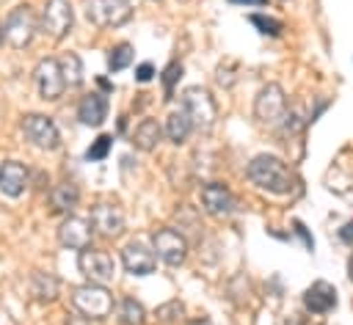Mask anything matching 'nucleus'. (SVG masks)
Segmentation results:
<instances>
[{
    "label": "nucleus",
    "mask_w": 353,
    "mask_h": 325,
    "mask_svg": "<svg viewBox=\"0 0 353 325\" xmlns=\"http://www.w3.org/2000/svg\"><path fill=\"white\" fill-rule=\"evenodd\" d=\"M110 146H113V135H99V138L88 146L85 160H88V162H99V160H105L108 151H110Z\"/></svg>",
    "instance_id": "bb28decb"
},
{
    "label": "nucleus",
    "mask_w": 353,
    "mask_h": 325,
    "mask_svg": "<svg viewBox=\"0 0 353 325\" xmlns=\"http://www.w3.org/2000/svg\"><path fill=\"white\" fill-rule=\"evenodd\" d=\"M179 77H182V63H179V61H171V63L163 69V91H165V99L174 96V85H176Z\"/></svg>",
    "instance_id": "c85d7f7f"
},
{
    "label": "nucleus",
    "mask_w": 353,
    "mask_h": 325,
    "mask_svg": "<svg viewBox=\"0 0 353 325\" xmlns=\"http://www.w3.org/2000/svg\"><path fill=\"white\" fill-rule=\"evenodd\" d=\"M163 129H165V138H168L171 143L182 146V143L190 138V132H193V121H190V116H188L185 110H174V113H168Z\"/></svg>",
    "instance_id": "aec40b11"
},
{
    "label": "nucleus",
    "mask_w": 353,
    "mask_h": 325,
    "mask_svg": "<svg viewBox=\"0 0 353 325\" xmlns=\"http://www.w3.org/2000/svg\"><path fill=\"white\" fill-rule=\"evenodd\" d=\"M303 308L309 314H328L336 308V289L328 281H314L303 292Z\"/></svg>",
    "instance_id": "dca6fc26"
},
{
    "label": "nucleus",
    "mask_w": 353,
    "mask_h": 325,
    "mask_svg": "<svg viewBox=\"0 0 353 325\" xmlns=\"http://www.w3.org/2000/svg\"><path fill=\"white\" fill-rule=\"evenodd\" d=\"M339 240L347 242V245H353V220H347V223L339 229Z\"/></svg>",
    "instance_id": "7c9ffc66"
},
{
    "label": "nucleus",
    "mask_w": 353,
    "mask_h": 325,
    "mask_svg": "<svg viewBox=\"0 0 353 325\" xmlns=\"http://www.w3.org/2000/svg\"><path fill=\"white\" fill-rule=\"evenodd\" d=\"M33 33H36V17L30 6L25 3V6L11 8V14L3 22V41L14 50H25L33 41Z\"/></svg>",
    "instance_id": "39448f33"
},
{
    "label": "nucleus",
    "mask_w": 353,
    "mask_h": 325,
    "mask_svg": "<svg viewBox=\"0 0 353 325\" xmlns=\"http://www.w3.org/2000/svg\"><path fill=\"white\" fill-rule=\"evenodd\" d=\"M28 185V168L17 160H6L0 165V193L8 198H19Z\"/></svg>",
    "instance_id": "a211bd4d"
},
{
    "label": "nucleus",
    "mask_w": 353,
    "mask_h": 325,
    "mask_svg": "<svg viewBox=\"0 0 353 325\" xmlns=\"http://www.w3.org/2000/svg\"><path fill=\"white\" fill-rule=\"evenodd\" d=\"M182 314H185V306H182V300H168V303H163V306H157V311H154V317L160 319V322H179L182 319Z\"/></svg>",
    "instance_id": "a878e982"
},
{
    "label": "nucleus",
    "mask_w": 353,
    "mask_h": 325,
    "mask_svg": "<svg viewBox=\"0 0 353 325\" xmlns=\"http://www.w3.org/2000/svg\"><path fill=\"white\" fill-rule=\"evenodd\" d=\"M152 77H154V66H152L149 61H143V63L135 66V80H138V83H149Z\"/></svg>",
    "instance_id": "c756f323"
},
{
    "label": "nucleus",
    "mask_w": 353,
    "mask_h": 325,
    "mask_svg": "<svg viewBox=\"0 0 353 325\" xmlns=\"http://www.w3.org/2000/svg\"><path fill=\"white\" fill-rule=\"evenodd\" d=\"M229 3H234V6H256V8H259V6H265L268 0H229Z\"/></svg>",
    "instance_id": "2f4dec72"
},
{
    "label": "nucleus",
    "mask_w": 353,
    "mask_h": 325,
    "mask_svg": "<svg viewBox=\"0 0 353 325\" xmlns=\"http://www.w3.org/2000/svg\"><path fill=\"white\" fill-rule=\"evenodd\" d=\"M188 325H212L207 317H199V319H193V322H188Z\"/></svg>",
    "instance_id": "473e14b6"
},
{
    "label": "nucleus",
    "mask_w": 353,
    "mask_h": 325,
    "mask_svg": "<svg viewBox=\"0 0 353 325\" xmlns=\"http://www.w3.org/2000/svg\"><path fill=\"white\" fill-rule=\"evenodd\" d=\"M30 295L41 303H52L58 297V278L50 273H33L30 275Z\"/></svg>",
    "instance_id": "4be33fe9"
},
{
    "label": "nucleus",
    "mask_w": 353,
    "mask_h": 325,
    "mask_svg": "<svg viewBox=\"0 0 353 325\" xmlns=\"http://www.w3.org/2000/svg\"><path fill=\"white\" fill-rule=\"evenodd\" d=\"M287 116H290V110H287V94H284V88L279 83L262 85L259 94H256V99H254V118L262 127H268V129H279V127L287 124Z\"/></svg>",
    "instance_id": "f03ea898"
},
{
    "label": "nucleus",
    "mask_w": 353,
    "mask_h": 325,
    "mask_svg": "<svg viewBox=\"0 0 353 325\" xmlns=\"http://www.w3.org/2000/svg\"><path fill=\"white\" fill-rule=\"evenodd\" d=\"M77 267L80 273L85 275V281L91 284H110L113 275H116V262L108 251H99V248H83L80 256H77Z\"/></svg>",
    "instance_id": "6e6552de"
},
{
    "label": "nucleus",
    "mask_w": 353,
    "mask_h": 325,
    "mask_svg": "<svg viewBox=\"0 0 353 325\" xmlns=\"http://www.w3.org/2000/svg\"><path fill=\"white\" fill-rule=\"evenodd\" d=\"M77 118L85 127H102L105 118H108V99H105V94H99V91L85 94L80 99V105H77Z\"/></svg>",
    "instance_id": "f3484780"
},
{
    "label": "nucleus",
    "mask_w": 353,
    "mask_h": 325,
    "mask_svg": "<svg viewBox=\"0 0 353 325\" xmlns=\"http://www.w3.org/2000/svg\"><path fill=\"white\" fill-rule=\"evenodd\" d=\"M121 264L132 275H149L157 267V253H154V248H146L143 242L132 240L121 248Z\"/></svg>",
    "instance_id": "4468645a"
},
{
    "label": "nucleus",
    "mask_w": 353,
    "mask_h": 325,
    "mask_svg": "<svg viewBox=\"0 0 353 325\" xmlns=\"http://www.w3.org/2000/svg\"><path fill=\"white\" fill-rule=\"evenodd\" d=\"M91 237H94V226H91V218H77V215H69L61 226H58V242L63 248H72V251H83L91 245Z\"/></svg>",
    "instance_id": "f8f14e48"
},
{
    "label": "nucleus",
    "mask_w": 353,
    "mask_h": 325,
    "mask_svg": "<svg viewBox=\"0 0 353 325\" xmlns=\"http://www.w3.org/2000/svg\"><path fill=\"white\" fill-rule=\"evenodd\" d=\"M152 248L157 259L165 262L168 267H179L188 259V240L174 229H157L152 234Z\"/></svg>",
    "instance_id": "9b49d317"
},
{
    "label": "nucleus",
    "mask_w": 353,
    "mask_h": 325,
    "mask_svg": "<svg viewBox=\"0 0 353 325\" xmlns=\"http://www.w3.org/2000/svg\"><path fill=\"white\" fill-rule=\"evenodd\" d=\"M72 306H74V311L80 317L99 322V319H105L113 311V295L108 292L105 284L85 281V284H80V286L72 289Z\"/></svg>",
    "instance_id": "7ed1b4c3"
},
{
    "label": "nucleus",
    "mask_w": 353,
    "mask_h": 325,
    "mask_svg": "<svg viewBox=\"0 0 353 325\" xmlns=\"http://www.w3.org/2000/svg\"><path fill=\"white\" fill-rule=\"evenodd\" d=\"M41 33H47L50 39L61 41L63 36H69L72 25H74V11L69 0H47L41 8Z\"/></svg>",
    "instance_id": "1a4fd4ad"
},
{
    "label": "nucleus",
    "mask_w": 353,
    "mask_h": 325,
    "mask_svg": "<svg viewBox=\"0 0 353 325\" xmlns=\"http://www.w3.org/2000/svg\"><path fill=\"white\" fill-rule=\"evenodd\" d=\"M182 110L190 116L193 121V129L199 132H212L215 121H218V105L212 99V94L201 85H188L182 91Z\"/></svg>",
    "instance_id": "20e7f679"
},
{
    "label": "nucleus",
    "mask_w": 353,
    "mask_h": 325,
    "mask_svg": "<svg viewBox=\"0 0 353 325\" xmlns=\"http://www.w3.org/2000/svg\"><path fill=\"white\" fill-rule=\"evenodd\" d=\"M154 3H157V0H154Z\"/></svg>",
    "instance_id": "c9c22d12"
},
{
    "label": "nucleus",
    "mask_w": 353,
    "mask_h": 325,
    "mask_svg": "<svg viewBox=\"0 0 353 325\" xmlns=\"http://www.w3.org/2000/svg\"><path fill=\"white\" fill-rule=\"evenodd\" d=\"M245 176L259 187V190H268V193H276V196H287L298 187V176L287 168L284 160L273 157V154H259L248 162L245 168Z\"/></svg>",
    "instance_id": "f257e3e1"
},
{
    "label": "nucleus",
    "mask_w": 353,
    "mask_h": 325,
    "mask_svg": "<svg viewBox=\"0 0 353 325\" xmlns=\"http://www.w3.org/2000/svg\"><path fill=\"white\" fill-rule=\"evenodd\" d=\"M347 273H350V281H353V253H350V259H347Z\"/></svg>",
    "instance_id": "72a5a7b5"
},
{
    "label": "nucleus",
    "mask_w": 353,
    "mask_h": 325,
    "mask_svg": "<svg viewBox=\"0 0 353 325\" xmlns=\"http://www.w3.org/2000/svg\"><path fill=\"white\" fill-rule=\"evenodd\" d=\"M58 66H61V74H63L69 88H77L83 83V61L77 52H63L58 58Z\"/></svg>",
    "instance_id": "5701e85b"
},
{
    "label": "nucleus",
    "mask_w": 353,
    "mask_h": 325,
    "mask_svg": "<svg viewBox=\"0 0 353 325\" xmlns=\"http://www.w3.org/2000/svg\"><path fill=\"white\" fill-rule=\"evenodd\" d=\"M119 322L121 325H143L146 322V308L135 297H124L119 303Z\"/></svg>",
    "instance_id": "b1692460"
},
{
    "label": "nucleus",
    "mask_w": 353,
    "mask_h": 325,
    "mask_svg": "<svg viewBox=\"0 0 353 325\" xmlns=\"http://www.w3.org/2000/svg\"><path fill=\"white\" fill-rule=\"evenodd\" d=\"M201 207L212 218H229L234 212V196L223 182H207L201 187Z\"/></svg>",
    "instance_id": "ddd939ff"
},
{
    "label": "nucleus",
    "mask_w": 353,
    "mask_h": 325,
    "mask_svg": "<svg viewBox=\"0 0 353 325\" xmlns=\"http://www.w3.org/2000/svg\"><path fill=\"white\" fill-rule=\"evenodd\" d=\"M248 19H251V25H256V28H259V33H265V36H281V30H284V25H281L279 19H273V17L251 14Z\"/></svg>",
    "instance_id": "cd10ccee"
},
{
    "label": "nucleus",
    "mask_w": 353,
    "mask_h": 325,
    "mask_svg": "<svg viewBox=\"0 0 353 325\" xmlns=\"http://www.w3.org/2000/svg\"><path fill=\"white\" fill-rule=\"evenodd\" d=\"M130 17L132 6L127 0H85V19L97 28H121Z\"/></svg>",
    "instance_id": "423d86ee"
},
{
    "label": "nucleus",
    "mask_w": 353,
    "mask_h": 325,
    "mask_svg": "<svg viewBox=\"0 0 353 325\" xmlns=\"http://www.w3.org/2000/svg\"><path fill=\"white\" fill-rule=\"evenodd\" d=\"M163 135H165V129H163L154 118H143V121L135 127V132H132V143H135V149H141V151H154L157 143L163 140Z\"/></svg>",
    "instance_id": "6ab92c4d"
},
{
    "label": "nucleus",
    "mask_w": 353,
    "mask_h": 325,
    "mask_svg": "<svg viewBox=\"0 0 353 325\" xmlns=\"http://www.w3.org/2000/svg\"><path fill=\"white\" fill-rule=\"evenodd\" d=\"M91 226L97 234L113 240L124 231V212L116 204H94L91 207Z\"/></svg>",
    "instance_id": "2eb2a0df"
},
{
    "label": "nucleus",
    "mask_w": 353,
    "mask_h": 325,
    "mask_svg": "<svg viewBox=\"0 0 353 325\" xmlns=\"http://www.w3.org/2000/svg\"><path fill=\"white\" fill-rule=\"evenodd\" d=\"M0 41H3V25H0Z\"/></svg>",
    "instance_id": "f704fd0d"
},
{
    "label": "nucleus",
    "mask_w": 353,
    "mask_h": 325,
    "mask_svg": "<svg viewBox=\"0 0 353 325\" xmlns=\"http://www.w3.org/2000/svg\"><path fill=\"white\" fill-rule=\"evenodd\" d=\"M33 80H36V91L41 99L47 102H55L63 96L66 91V80L61 74V66H58V58H44L36 63L33 69Z\"/></svg>",
    "instance_id": "9d476101"
},
{
    "label": "nucleus",
    "mask_w": 353,
    "mask_h": 325,
    "mask_svg": "<svg viewBox=\"0 0 353 325\" xmlns=\"http://www.w3.org/2000/svg\"><path fill=\"white\" fill-rule=\"evenodd\" d=\"M77 201H80V190H77L74 182H61V185H55L50 190V207H52V212H69V209L77 207Z\"/></svg>",
    "instance_id": "412c9836"
},
{
    "label": "nucleus",
    "mask_w": 353,
    "mask_h": 325,
    "mask_svg": "<svg viewBox=\"0 0 353 325\" xmlns=\"http://www.w3.org/2000/svg\"><path fill=\"white\" fill-rule=\"evenodd\" d=\"M22 135L30 146L36 149H44V151H52L61 146V135H58V127L52 118L41 116V113H28L22 118Z\"/></svg>",
    "instance_id": "0eeeda50"
},
{
    "label": "nucleus",
    "mask_w": 353,
    "mask_h": 325,
    "mask_svg": "<svg viewBox=\"0 0 353 325\" xmlns=\"http://www.w3.org/2000/svg\"><path fill=\"white\" fill-rule=\"evenodd\" d=\"M132 55H135V50H132V44H127V41L110 47V50H108V72L113 74V72L127 69V66L132 63Z\"/></svg>",
    "instance_id": "393cba45"
}]
</instances>
